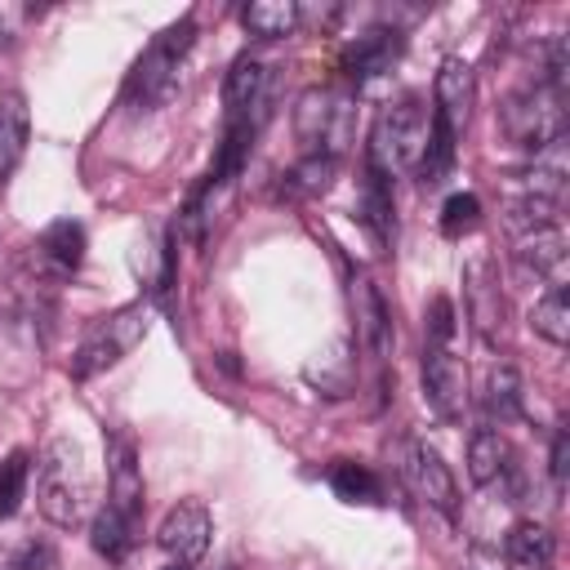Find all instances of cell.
I'll list each match as a JSON object with an SVG mask.
<instances>
[{"mask_svg": "<svg viewBox=\"0 0 570 570\" xmlns=\"http://www.w3.org/2000/svg\"><path fill=\"white\" fill-rule=\"evenodd\" d=\"M142 338H147V303H125V307L98 316V321L85 330L80 347L71 352V379L85 383V379L111 370V365L125 361Z\"/></svg>", "mask_w": 570, "mask_h": 570, "instance_id": "8992f818", "label": "cell"}, {"mask_svg": "<svg viewBox=\"0 0 570 570\" xmlns=\"http://www.w3.org/2000/svg\"><path fill=\"white\" fill-rule=\"evenodd\" d=\"M0 570H53V552L49 543H22L13 557L0 561Z\"/></svg>", "mask_w": 570, "mask_h": 570, "instance_id": "4dcf8cb0", "label": "cell"}, {"mask_svg": "<svg viewBox=\"0 0 570 570\" xmlns=\"http://www.w3.org/2000/svg\"><path fill=\"white\" fill-rule=\"evenodd\" d=\"M89 543H94V552H98L102 561L120 566V561L134 552V543H138V517H129V512L102 503L98 517H94V525H89Z\"/></svg>", "mask_w": 570, "mask_h": 570, "instance_id": "44dd1931", "label": "cell"}, {"mask_svg": "<svg viewBox=\"0 0 570 570\" xmlns=\"http://www.w3.org/2000/svg\"><path fill=\"white\" fill-rule=\"evenodd\" d=\"M107 503L142 521L147 485H142V468H138V445L120 428L107 432Z\"/></svg>", "mask_w": 570, "mask_h": 570, "instance_id": "7c38bea8", "label": "cell"}, {"mask_svg": "<svg viewBox=\"0 0 570 570\" xmlns=\"http://www.w3.org/2000/svg\"><path fill=\"white\" fill-rule=\"evenodd\" d=\"M401 53H405V36H401V27H370V31H361L356 40L343 45V53H338V71H343L347 85H365V80L392 71V67L401 62Z\"/></svg>", "mask_w": 570, "mask_h": 570, "instance_id": "9c48e42d", "label": "cell"}, {"mask_svg": "<svg viewBox=\"0 0 570 570\" xmlns=\"http://www.w3.org/2000/svg\"><path fill=\"white\" fill-rule=\"evenodd\" d=\"M27 138H31V107L22 89H4L0 94V178H9L22 156H27Z\"/></svg>", "mask_w": 570, "mask_h": 570, "instance_id": "ac0fdd59", "label": "cell"}, {"mask_svg": "<svg viewBox=\"0 0 570 570\" xmlns=\"http://www.w3.org/2000/svg\"><path fill=\"white\" fill-rule=\"evenodd\" d=\"M548 472L557 485H566V472H570V428L557 423L552 428V450H548Z\"/></svg>", "mask_w": 570, "mask_h": 570, "instance_id": "1f68e13d", "label": "cell"}, {"mask_svg": "<svg viewBox=\"0 0 570 570\" xmlns=\"http://www.w3.org/2000/svg\"><path fill=\"white\" fill-rule=\"evenodd\" d=\"M191 45H196V18L191 13L169 22L160 36H151V45L138 53V62H134V71L125 80V102L134 111L165 107L174 98V89H178V71H183Z\"/></svg>", "mask_w": 570, "mask_h": 570, "instance_id": "6da1fadb", "label": "cell"}, {"mask_svg": "<svg viewBox=\"0 0 570 570\" xmlns=\"http://www.w3.org/2000/svg\"><path fill=\"white\" fill-rule=\"evenodd\" d=\"M352 312H356V338L370 356L387 361L396 347V330H392V312L379 294V285L370 276H352Z\"/></svg>", "mask_w": 570, "mask_h": 570, "instance_id": "9a60e30c", "label": "cell"}, {"mask_svg": "<svg viewBox=\"0 0 570 570\" xmlns=\"http://www.w3.org/2000/svg\"><path fill=\"white\" fill-rule=\"evenodd\" d=\"M566 94H557V89H548V85H521V89H512L508 98H503V107H499V129H503V138L512 142V147H521V151H543V147H552V142H561L566 138Z\"/></svg>", "mask_w": 570, "mask_h": 570, "instance_id": "277c9868", "label": "cell"}, {"mask_svg": "<svg viewBox=\"0 0 570 570\" xmlns=\"http://www.w3.org/2000/svg\"><path fill=\"white\" fill-rule=\"evenodd\" d=\"M423 396L441 419H463L468 410V370L454 347H423Z\"/></svg>", "mask_w": 570, "mask_h": 570, "instance_id": "8fae6325", "label": "cell"}, {"mask_svg": "<svg viewBox=\"0 0 570 570\" xmlns=\"http://www.w3.org/2000/svg\"><path fill=\"white\" fill-rule=\"evenodd\" d=\"M356 218L365 223V232L387 245L392 232H396V218H392V178L374 165H365V183H361V200H356Z\"/></svg>", "mask_w": 570, "mask_h": 570, "instance_id": "ffe728a7", "label": "cell"}, {"mask_svg": "<svg viewBox=\"0 0 570 570\" xmlns=\"http://www.w3.org/2000/svg\"><path fill=\"white\" fill-rule=\"evenodd\" d=\"M557 552V539L543 521H517L503 539V561L508 570H548Z\"/></svg>", "mask_w": 570, "mask_h": 570, "instance_id": "d6986e66", "label": "cell"}, {"mask_svg": "<svg viewBox=\"0 0 570 570\" xmlns=\"http://www.w3.org/2000/svg\"><path fill=\"white\" fill-rule=\"evenodd\" d=\"M481 410H485V428H503V423H512L517 414H521V374H517V365H508V361H494L490 370H485V383H481Z\"/></svg>", "mask_w": 570, "mask_h": 570, "instance_id": "7402d4cb", "label": "cell"}, {"mask_svg": "<svg viewBox=\"0 0 570 570\" xmlns=\"http://www.w3.org/2000/svg\"><path fill=\"white\" fill-rule=\"evenodd\" d=\"M428 125H432V111L419 94H401V98L383 102L370 125V160L365 165L383 169L387 178L401 169H414L423 156V142H428Z\"/></svg>", "mask_w": 570, "mask_h": 570, "instance_id": "3957f363", "label": "cell"}, {"mask_svg": "<svg viewBox=\"0 0 570 570\" xmlns=\"http://www.w3.org/2000/svg\"><path fill=\"white\" fill-rule=\"evenodd\" d=\"M85 468H80V450L71 441H49L40 463H36V508L45 512L49 525L71 530L85 517Z\"/></svg>", "mask_w": 570, "mask_h": 570, "instance_id": "5b68a950", "label": "cell"}, {"mask_svg": "<svg viewBox=\"0 0 570 570\" xmlns=\"http://www.w3.org/2000/svg\"><path fill=\"white\" fill-rule=\"evenodd\" d=\"M36 258L53 276H76L80 263H85V227L76 218H53L36 236Z\"/></svg>", "mask_w": 570, "mask_h": 570, "instance_id": "e0dca14e", "label": "cell"}, {"mask_svg": "<svg viewBox=\"0 0 570 570\" xmlns=\"http://www.w3.org/2000/svg\"><path fill=\"white\" fill-rule=\"evenodd\" d=\"M566 232L561 223H543L517 236V263L521 272H534L539 281H548V289H566Z\"/></svg>", "mask_w": 570, "mask_h": 570, "instance_id": "5bb4252c", "label": "cell"}, {"mask_svg": "<svg viewBox=\"0 0 570 570\" xmlns=\"http://www.w3.org/2000/svg\"><path fill=\"white\" fill-rule=\"evenodd\" d=\"M356 129V98L347 85H312L294 102V138L303 142V156H330L338 160Z\"/></svg>", "mask_w": 570, "mask_h": 570, "instance_id": "7a4b0ae2", "label": "cell"}, {"mask_svg": "<svg viewBox=\"0 0 570 570\" xmlns=\"http://www.w3.org/2000/svg\"><path fill=\"white\" fill-rule=\"evenodd\" d=\"M472 102H476L472 67L463 58H441L436 80H432V116L445 120L454 134H463L468 129V116H472Z\"/></svg>", "mask_w": 570, "mask_h": 570, "instance_id": "4fadbf2b", "label": "cell"}, {"mask_svg": "<svg viewBox=\"0 0 570 570\" xmlns=\"http://www.w3.org/2000/svg\"><path fill=\"white\" fill-rule=\"evenodd\" d=\"M27 485H31V454L13 450L0 463V517H18V508L27 499Z\"/></svg>", "mask_w": 570, "mask_h": 570, "instance_id": "83f0119b", "label": "cell"}, {"mask_svg": "<svg viewBox=\"0 0 570 570\" xmlns=\"http://www.w3.org/2000/svg\"><path fill=\"white\" fill-rule=\"evenodd\" d=\"M423 334H428V347H450L454 334H459V321H454V303L445 294H436L423 312Z\"/></svg>", "mask_w": 570, "mask_h": 570, "instance_id": "f546056e", "label": "cell"}, {"mask_svg": "<svg viewBox=\"0 0 570 570\" xmlns=\"http://www.w3.org/2000/svg\"><path fill=\"white\" fill-rule=\"evenodd\" d=\"M169 570H191V566H178V561H174V566H169Z\"/></svg>", "mask_w": 570, "mask_h": 570, "instance_id": "d6a6232c", "label": "cell"}, {"mask_svg": "<svg viewBox=\"0 0 570 570\" xmlns=\"http://www.w3.org/2000/svg\"><path fill=\"white\" fill-rule=\"evenodd\" d=\"M209 534H214V517L200 499H183L174 503L160 525H156V543L178 561V566H196L209 552Z\"/></svg>", "mask_w": 570, "mask_h": 570, "instance_id": "ba28073f", "label": "cell"}, {"mask_svg": "<svg viewBox=\"0 0 570 570\" xmlns=\"http://www.w3.org/2000/svg\"><path fill=\"white\" fill-rule=\"evenodd\" d=\"M396 472H401L405 490H410L419 503L436 508L441 517H454V512H459V485H454V472H450V463H445L428 441L405 436L401 450H396Z\"/></svg>", "mask_w": 570, "mask_h": 570, "instance_id": "52a82bcc", "label": "cell"}, {"mask_svg": "<svg viewBox=\"0 0 570 570\" xmlns=\"http://www.w3.org/2000/svg\"><path fill=\"white\" fill-rule=\"evenodd\" d=\"M263 102H267V62L258 53H240L223 76V116L249 120L263 129V120H267Z\"/></svg>", "mask_w": 570, "mask_h": 570, "instance_id": "30bf717a", "label": "cell"}, {"mask_svg": "<svg viewBox=\"0 0 570 570\" xmlns=\"http://www.w3.org/2000/svg\"><path fill=\"white\" fill-rule=\"evenodd\" d=\"M303 22V9L294 0H254L240 9V27L258 40H281V36H294Z\"/></svg>", "mask_w": 570, "mask_h": 570, "instance_id": "cb8c5ba5", "label": "cell"}, {"mask_svg": "<svg viewBox=\"0 0 570 570\" xmlns=\"http://www.w3.org/2000/svg\"><path fill=\"white\" fill-rule=\"evenodd\" d=\"M530 330H534L543 343H552V347H566V343H570V298H566V289H548V294L534 303Z\"/></svg>", "mask_w": 570, "mask_h": 570, "instance_id": "4316f807", "label": "cell"}, {"mask_svg": "<svg viewBox=\"0 0 570 570\" xmlns=\"http://www.w3.org/2000/svg\"><path fill=\"white\" fill-rule=\"evenodd\" d=\"M334 178H338V160H330V156H303V160L281 178V191H285L289 200H307V196L330 191Z\"/></svg>", "mask_w": 570, "mask_h": 570, "instance_id": "484cf974", "label": "cell"}, {"mask_svg": "<svg viewBox=\"0 0 570 570\" xmlns=\"http://www.w3.org/2000/svg\"><path fill=\"white\" fill-rule=\"evenodd\" d=\"M330 490L343 499V503H361V508H374L383 503V476L356 459H338L330 468Z\"/></svg>", "mask_w": 570, "mask_h": 570, "instance_id": "d4e9b609", "label": "cell"}, {"mask_svg": "<svg viewBox=\"0 0 570 570\" xmlns=\"http://www.w3.org/2000/svg\"><path fill=\"white\" fill-rule=\"evenodd\" d=\"M476 223H481V200H476L472 191H454V196H445V205H441V236L459 240V236L472 232Z\"/></svg>", "mask_w": 570, "mask_h": 570, "instance_id": "f1b7e54d", "label": "cell"}, {"mask_svg": "<svg viewBox=\"0 0 570 570\" xmlns=\"http://www.w3.org/2000/svg\"><path fill=\"white\" fill-rule=\"evenodd\" d=\"M463 303H468L472 330L485 343H494V334L503 325V294H499V281H494V263L490 258H472L463 267Z\"/></svg>", "mask_w": 570, "mask_h": 570, "instance_id": "2e32d148", "label": "cell"}, {"mask_svg": "<svg viewBox=\"0 0 570 570\" xmlns=\"http://www.w3.org/2000/svg\"><path fill=\"white\" fill-rule=\"evenodd\" d=\"M508 459H512V450H508V441H503L499 428H476L468 436V476H472V485L503 481V472L512 468Z\"/></svg>", "mask_w": 570, "mask_h": 570, "instance_id": "603a6c76", "label": "cell"}]
</instances>
